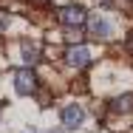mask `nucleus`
Segmentation results:
<instances>
[{
	"label": "nucleus",
	"mask_w": 133,
	"mask_h": 133,
	"mask_svg": "<svg viewBox=\"0 0 133 133\" xmlns=\"http://www.w3.org/2000/svg\"><path fill=\"white\" fill-rule=\"evenodd\" d=\"M37 59H40V48H37L34 43H26V45H23V62H26V65H34Z\"/></svg>",
	"instance_id": "0eeeda50"
},
{
	"label": "nucleus",
	"mask_w": 133,
	"mask_h": 133,
	"mask_svg": "<svg viewBox=\"0 0 133 133\" xmlns=\"http://www.w3.org/2000/svg\"><path fill=\"white\" fill-rule=\"evenodd\" d=\"M65 62H68L71 68H85V65L91 62V51H88L85 45H71V48L65 51Z\"/></svg>",
	"instance_id": "20e7f679"
},
{
	"label": "nucleus",
	"mask_w": 133,
	"mask_h": 133,
	"mask_svg": "<svg viewBox=\"0 0 133 133\" xmlns=\"http://www.w3.org/2000/svg\"><path fill=\"white\" fill-rule=\"evenodd\" d=\"M82 119H85V110H82L79 105H68V108H62V125H65V128H79Z\"/></svg>",
	"instance_id": "39448f33"
},
{
	"label": "nucleus",
	"mask_w": 133,
	"mask_h": 133,
	"mask_svg": "<svg viewBox=\"0 0 133 133\" xmlns=\"http://www.w3.org/2000/svg\"><path fill=\"white\" fill-rule=\"evenodd\" d=\"M0 110H3V105H0Z\"/></svg>",
	"instance_id": "9b49d317"
},
{
	"label": "nucleus",
	"mask_w": 133,
	"mask_h": 133,
	"mask_svg": "<svg viewBox=\"0 0 133 133\" xmlns=\"http://www.w3.org/2000/svg\"><path fill=\"white\" fill-rule=\"evenodd\" d=\"M88 31H91L96 40H105V37L113 34V23H110L108 17H102V14H94V17L88 20Z\"/></svg>",
	"instance_id": "7ed1b4c3"
},
{
	"label": "nucleus",
	"mask_w": 133,
	"mask_h": 133,
	"mask_svg": "<svg viewBox=\"0 0 133 133\" xmlns=\"http://www.w3.org/2000/svg\"><path fill=\"white\" fill-rule=\"evenodd\" d=\"M34 3H43V0H34Z\"/></svg>",
	"instance_id": "9d476101"
},
{
	"label": "nucleus",
	"mask_w": 133,
	"mask_h": 133,
	"mask_svg": "<svg viewBox=\"0 0 133 133\" xmlns=\"http://www.w3.org/2000/svg\"><path fill=\"white\" fill-rule=\"evenodd\" d=\"M59 23L68 26V28H79L88 23V11L82 6H62L59 9Z\"/></svg>",
	"instance_id": "f257e3e1"
},
{
	"label": "nucleus",
	"mask_w": 133,
	"mask_h": 133,
	"mask_svg": "<svg viewBox=\"0 0 133 133\" xmlns=\"http://www.w3.org/2000/svg\"><path fill=\"white\" fill-rule=\"evenodd\" d=\"M110 110H113V113H128V110H133V94L116 96V99L110 102Z\"/></svg>",
	"instance_id": "423d86ee"
},
{
	"label": "nucleus",
	"mask_w": 133,
	"mask_h": 133,
	"mask_svg": "<svg viewBox=\"0 0 133 133\" xmlns=\"http://www.w3.org/2000/svg\"><path fill=\"white\" fill-rule=\"evenodd\" d=\"M128 51L133 54V31H130V34H128Z\"/></svg>",
	"instance_id": "1a4fd4ad"
},
{
	"label": "nucleus",
	"mask_w": 133,
	"mask_h": 133,
	"mask_svg": "<svg viewBox=\"0 0 133 133\" xmlns=\"http://www.w3.org/2000/svg\"><path fill=\"white\" fill-rule=\"evenodd\" d=\"M6 28H9V17H6V14H0V31H6Z\"/></svg>",
	"instance_id": "6e6552de"
},
{
	"label": "nucleus",
	"mask_w": 133,
	"mask_h": 133,
	"mask_svg": "<svg viewBox=\"0 0 133 133\" xmlns=\"http://www.w3.org/2000/svg\"><path fill=\"white\" fill-rule=\"evenodd\" d=\"M14 88H17V94L31 96V94L37 91V77H34V71H31V68H20V71L14 74Z\"/></svg>",
	"instance_id": "f03ea898"
}]
</instances>
